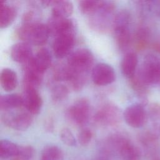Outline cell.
Listing matches in <instances>:
<instances>
[{
	"instance_id": "1",
	"label": "cell",
	"mask_w": 160,
	"mask_h": 160,
	"mask_svg": "<svg viewBox=\"0 0 160 160\" xmlns=\"http://www.w3.org/2000/svg\"><path fill=\"white\" fill-rule=\"evenodd\" d=\"M18 34L22 41L35 46L45 44L51 35L47 24L39 22L22 24L18 29Z\"/></svg>"
},
{
	"instance_id": "2",
	"label": "cell",
	"mask_w": 160,
	"mask_h": 160,
	"mask_svg": "<svg viewBox=\"0 0 160 160\" xmlns=\"http://www.w3.org/2000/svg\"><path fill=\"white\" fill-rule=\"evenodd\" d=\"M136 79L144 86L159 82L160 81V56L152 53L146 54Z\"/></svg>"
},
{
	"instance_id": "3",
	"label": "cell",
	"mask_w": 160,
	"mask_h": 160,
	"mask_svg": "<svg viewBox=\"0 0 160 160\" xmlns=\"http://www.w3.org/2000/svg\"><path fill=\"white\" fill-rule=\"evenodd\" d=\"M92 52L86 48H80L71 52L68 57L67 65L73 72L87 75L94 62Z\"/></svg>"
},
{
	"instance_id": "4",
	"label": "cell",
	"mask_w": 160,
	"mask_h": 160,
	"mask_svg": "<svg viewBox=\"0 0 160 160\" xmlns=\"http://www.w3.org/2000/svg\"><path fill=\"white\" fill-rule=\"evenodd\" d=\"M91 112L90 102L85 98L75 101L66 111L67 118L77 126H83L89 120Z\"/></svg>"
},
{
	"instance_id": "5",
	"label": "cell",
	"mask_w": 160,
	"mask_h": 160,
	"mask_svg": "<svg viewBox=\"0 0 160 160\" xmlns=\"http://www.w3.org/2000/svg\"><path fill=\"white\" fill-rule=\"evenodd\" d=\"M109 142L116 149L122 160H139L138 149L127 138L114 134L109 139Z\"/></svg>"
},
{
	"instance_id": "6",
	"label": "cell",
	"mask_w": 160,
	"mask_h": 160,
	"mask_svg": "<svg viewBox=\"0 0 160 160\" xmlns=\"http://www.w3.org/2000/svg\"><path fill=\"white\" fill-rule=\"evenodd\" d=\"M2 122L9 128L16 131H25L31 125L33 119L29 112L6 111L1 117Z\"/></svg>"
},
{
	"instance_id": "7",
	"label": "cell",
	"mask_w": 160,
	"mask_h": 160,
	"mask_svg": "<svg viewBox=\"0 0 160 160\" xmlns=\"http://www.w3.org/2000/svg\"><path fill=\"white\" fill-rule=\"evenodd\" d=\"M147 117L146 109L140 103L129 105L123 113V118L126 124L134 128H142L146 123Z\"/></svg>"
},
{
	"instance_id": "8",
	"label": "cell",
	"mask_w": 160,
	"mask_h": 160,
	"mask_svg": "<svg viewBox=\"0 0 160 160\" xmlns=\"http://www.w3.org/2000/svg\"><path fill=\"white\" fill-rule=\"evenodd\" d=\"M91 78L94 84L98 86H107L115 81L116 73L111 66L100 62L92 68Z\"/></svg>"
},
{
	"instance_id": "9",
	"label": "cell",
	"mask_w": 160,
	"mask_h": 160,
	"mask_svg": "<svg viewBox=\"0 0 160 160\" xmlns=\"http://www.w3.org/2000/svg\"><path fill=\"white\" fill-rule=\"evenodd\" d=\"M120 119V112L117 106L111 104H106L95 114L94 121L102 126H113Z\"/></svg>"
},
{
	"instance_id": "10",
	"label": "cell",
	"mask_w": 160,
	"mask_h": 160,
	"mask_svg": "<svg viewBox=\"0 0 160 160\" xmlns=\"http://www.w3.org/2000/svg\"><path fill=\"white\" fill-rule=\"evenodd\" d=\"M75 42L74 32L64 34L57 37L52 42V51L57 58H63L69 55Z\"/></svg>"
},
{
	"instance_id": "11",
	"label": "cell",
	"mask_w": 160,
	"mask_h": 160,
	"mask_svg": "<svg viewBox=\"0 0 160 160\" xmlns=\"http://www.w3.org/2000/svg\"><path fill=\"white\" fill-rule=\"evenodd\" d=\"M47 26L50 34L55 37L64 34L74 32V22L69 18L51 16L48 21Z\"/></svg>"
},
{
	"instance_id": "12",
	"label": "cell",
	"mask_w": 160,
	"mask_h": 160,
	"mask_svg": "<svg viewBox=\"0 0 160 160\" xmlns=\"http://www.w3.org/2000/svg\"><path fill=\"white\" fill-rule=\"evenodd\" d=\"M23 106L28 112L31 114H38L42 108V99L35 88H24L23 92Z\"/></svg>"
},
{
	"instance_id": "13",
	"label": "cell",
	"mask_w": 160,
	"mask_h": 160,
	"mask_svg": "<svg viewBox=\"0 0 160 160\" xmlns=\"http://www.w3.org/2000/svg\"><path fill=\"white\" fill-rule=\"evenodd\" d=\"M51 62L52 58L49 51L46 48H41L26 64L44 74V72L51 66Z\"/></svg>"
},
{
	"instance_id": "14",
	"label": "cell",
	"mask_w": 160,
	"mask_h": 160,
	"mask_svg": "<svg viewBox=\"0 0 160 160\" xmlns=\"http://www.w3.org/2000/svg\"><path fill=\"white\" fill-rule=\"evenodd\" d=\"M32 51L31 44L22 41L12 46L10 49L11 59L17 62L26 64L32 57Z\"/></svg>"
},
{
	"instance_id": "15",
	"label": "cell",
	"mask_w": 160,
	"mask_h": 160,
	"mask_svg": "<svg viewBox=\"0 0 160 160\" xmlns=\"http://www.w3.org/2000/svg\"><path fill=\"white\" fill-rule=\"evenodd\" d=\"M138 63L137 54L134 52H127L122 58L121 62V69L122 74L131 79L135 76Z\"/></svg>"
},
{
	"instance_id": "16",
	"label": "cell",
	"mask_w": 160,
	"mask_h": 160,
	"mask_svg": "<svg viewBox=\"0 0 160 160\" xmlns=\"http://www.w3.org/2000/svg\"><path fill=\"white\" fill-rule=\"evenodd\" d=\"M43 74L36 71L28 64H25L23 74L24 88L37 89L42 81Z\"/></svg>"
},
{
	"instance_id": "17",
	"label": "cell",
	"mask_w": 160,
	"mask_h": 160,
	"mask_svg": "<svg viewBox=\"0 0 160 160\" xmlns=\"http://www.w3.org/2000/svg\"><path fill=\"white\" fill-rule=\"evenodd\" d=\"M0 83L5 91H13L18 85V78L16 72L10 68L3 69L0 74Z\"/></svg>"
},
{
	"instance_id": "18",
	"label": "cell",
	"mask_w": 160,
	"mask_h": 160,
	"mask_svg": "<svg viewBox=\"0 0 160 160\" xmlns=\"http://www.w3.org/2000/svg\"><path fill=\"white\" fill-rule=\"evenodd\" d=\"M52 16L68 18L73 12V4L69 1H52Z\"/></svg>"
},
{
	"instance_id": "19",
	"label": "cell",
	"mask_w": 160,
	"mask_h": 160,
	"mask_svg": "<svg viewBox=\"0 0 160 160\" xmlns=\"http://www.w3.org/2000/svg\"><path fill=\"white\" fill-rule=\"evenodd\" d=\"M16 16V10L14 7L0 1V27L6 28L14 20Z\"/></svg>"
},
{
	"instance_id": "20",
	"label": "cell",
	"mask_w": 160,
	"mask_h": 160,
	"mask_svg": "<svg viewBox=\"0 0 160 160\" xmlns=\"http://www.w3.org/2000/svg\"><path fill=\"white\" fill-rule=\"evenodd\" d=\"M113 28L115 40L119 49L124 51L129 46L131 41V33L128 26H119Z\"/></svg>"
},
{
	"instance_id": "21",
	"label": "cell",
	"mask_w": 160,
	"mask_h": 160,
	"mask_svg": "<svg viewBox=\"0 0 160 160\" xmlns=\"http://www.w3.org/2000/svg\"><path fill=\"white\" fill-rule=\"evenodd\" d=\"M23 105L22 97L17 94L1 95L0 97V109L2 111H8Z\"/></svg>"
},
{
	"instance_id": "22",
	"label": "cell",
	"mask_w": 160,
	"mask_h": 160,
	"mask_svg": "<svg viewBox=\"0 0 160 160\" xmlns=\"http://www.w3.org/2000/svg\"><path fill=\"white\" fill-rule=\"evenodd\" d=\"M19 146L8 139L0 141V158L7 159L12 157H18Z\"/></svg>"
},
{
	"instance_id": "23",
	"label": "cell",
	"mask_w": 160,
	"mask_h": 160,
	"mask_svg": "<svg viewBox=\"0 0 160 160\" xmlns=\"http://www.w3.org/2000/svg\"><path fill=\"white\" fill-rule=\"evenodd\" d=\"M64 152L56 145H48L41 151L39 160H64Z\"/></svg>"
},
{
	"instance_id": "24",
	"label": "cell",
	"mask_w": 160,
	"mask_h": 160,
	"mask_svg": "<svg viewBox=\"0 0 160 160\" xmlns=\"http://www.w3.org/2000/svg\"><path fill=\"white\" fill-rule=\"evenodd\" d=\"M103 1L84 0L79 2L78 7L79 11L84 15L93 16L101 9Z\"/></svg>"
},
{
	"instance_id": "25",
	"label": "cell",
	"mask_w": 160,
	"mask_h": 160,
	"mask_svg": "<svg viewBox=\"0 0 160 160\" xmlns=\"http://www.w3.org/2000/svg\"><path fill=\"white\" fill-rule=\"evenodd\" d=\"M69 94V89L67 86L59 84L54 86L51 89V99L55 103L61 102L64 101Z\"/></svg>"
},
{
	"instance_id": "26",
	"label": "cell",
	"mask_w": 160,
	"mask_h": 160,
	"mask_svg": "<svg viewBox=\"0 0 160 160\" xmlns=\"http://www.w3.org/2000/svg\"><path fill=\"white\" fill-rule=\"evenodd\" d=\"M60 138L62 142L68 146L74 147L76 146V139L72 131L68 128H64L60 132Z\"/></svg>"
},
{
	"instance_id": "27",
	"label": "cell",
	"mask_w": 160,
	"mask_h": 160,
	"mask_svg": "<svg viewBox=\"0 0 160 160\" xmlns=\"http://www.w3.org/2000/svg\"><path fill=\"white\" fill-rule=\"evenodd\" d=\"M35 154L34 148L30 145L19 146V151L18 157L21 160H31Z\"/></svg>"
},
{
	"instance_id": "28",
	"label": "cell",
	"mask_w": 160,
	"mask_h": 160,
	"mask_svg": "<svg viewBox=\"0 0 160 160\" xmlns=\"http://www.w3.org/2000/svg\"><path fill=\"white\" fill-rule=\"evenodd\" d=\"M92 132L88 128H84L81 129L78 136V141L79 143L82 146H88L92 140Z\"/></svg>"
},
{
	"instance_id": "29",
	"label": "cell",
	"mask_w": 160,
	"mask_h": 160,
	"mask_svg": "<svg viewBox=\"0 0 160 160\" xmlns=\"http://www.w3.org/2000/svg\"><path fill=\"white\" fill-rule=\"evenodd\" d=\"M45 128L46 131L51 132L53 130V123L51 119H49L45 123Z\"/></svg>"
},
{
	"instance_id": "30",
	"label": "cell",
	"mask_w": 160,
	"mask_h": 160,
	"mask_svg": "<svg viewBox=\"0 0 160 160\" xmlns=\"http://www.w3.org/2000/svg\"><path fill=\"white\" fill-rule=\"evenodd\" d=\"M96 160H108L106 157L102 156V157H99Z\"/></svg>"
}]
</instances>
